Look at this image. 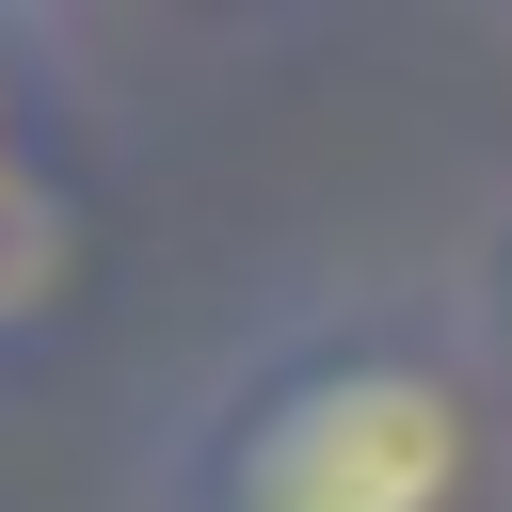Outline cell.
<instances>
[{
	"label": "cell",
	"mask_w": 512,
	"mask_h": 512,
	"mask_svg": "<svg viewBox=\"0 0 512 512\" xmlns=\"http://www.w3.org/2000/svg\"><path fill=\"white\" fill-rule=\"evenodd\" d=\"M64 16H208V0H64Z\"/></svg>",
	"instance_id": "obj_4"
},
{
	"label": "cell",
	"mask_w": 512,
	"mask_h": 512,
	"mask_svg": "<svg viewBox=\"0 0 512 512\" xmlns=\"http://www.w3.org/2000/svg\"><path fill=\"white\" fill-rule=\"evenodd\" d=\"M32 16H64V0H32ZM64 32H80V16H64Z\"/></svg>",
	"instance_id": "obj_5"
},
{
	"label": "cell",
	"mask_w": 512,
	"mask_h": 512,
	"mask_svg": "<svg viewBox=\"0 0 512 512\" xmlns=\"http://www.w3.org/2000/svg\"><path fill=\"white\" fill-rule=\"evenodd\" d=\"M0 384H16V352H0Z\"/></svg>",
	"instance_id": "obj_6"
},
{
	"label": "cell",
	"mask_w": 512,
	"mask_h": 512,
	"mask_svg": "<svg viewBox=\"0 0 512 512\" xmlns=\"http://www.w3.org/2000/svg\"><path fill=\"white\" fill-rule=\"evenodd\" d=\"M496 16H512V0H496Z\"/></svg>",
	"instance_id": "obj_7"
},
{
	"label": "cell",
	"mask_w": 512,
	"mask_h": 512,
	"mask_svg": "<svg viewBox=\"0 0 512 512\" xmlns=\"http://www.w3.org/2000/svg\"><path fill=\"white\" fill-rule=\"evenodd\" d=\"M96 256V128H80V32L0 0V352L32 368Z\"/></svg>",
	"instance_id": "obj_2"
},
{
	"label": "cell",
	"mask_w": 512,
	"mask_h": 512,
	"mask_svg": "<svg viewBox=\"0 0 512 512\" xmlns=\"http://www.w3.org/2000/svg\"><path fill=\"white\" fill-rule=\"evenodd\" d=\"M144 512H512V400L464 288H304L240 320L160 416Z\"/></svg>",
	"instance_id": "obj_1"
},
{
	"label": "cell",
	"mask_w": 512,
	"mask_h": 512,
	"mask_svg": "<svg viewBox=\"0 0 512 512\" xmlns=\"http://www.w3.org/2000/svg\"><path fill=\"white\" fill-rule=\"evenodd\" d=\"M448 288H464V336H480V368H496V400H512V192L464 224V272H448Z\"/></svg>",
	"instance_id": "obj_3"
}]
</instances>
